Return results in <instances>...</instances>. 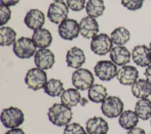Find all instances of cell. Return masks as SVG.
Returning <instances> with one entry per match:
<instances>
[{
	"instance_id": "obj_38",
	"label": "cell",
	"mask_w": 151,
	"mask_h": 134,
	"mask_svg": "<svg viewBox=\"0 0 151 134\" xmlns=\"http://www.w3.org/2000/svg\"><path fill=\"white\" fill-rule=\"evenodd\" d=\"M149 49H150V51H151V42H150V44H149Z\"/></svg>"
},
{
	"instance_id": "obj_29",
	"label": "cell",
	"mask_w": 151,
	"mask_h": 134,
	"mask_svg": "<svg viewBox=\"0 0 151 134\" xmlns=\"http://www.w3.org/2000/svg\"><path fill=\"white\" fill-rule=\"evenodd\" d=\"M64 134H87L84 128L78 123L67 125L64 130Z\"/></svg>"
},
{
	"instance_id": "obj_16",
	"label": "cell",
	"mask_w": 151,
	"mask_h": 134,
	"mask_svg": "<svg viewBox=\"0 0 151 134\" xmlns=\"http://www.w3.org/2000/svg\"><path fill=\"white\" fill-rule=\"evenodd\" d=\"M86 128L88 134H107L109 128L108 123L103 118L94 116L87 120Z\"/></svg>"
},
{
	"instance_id": "obj_28",
	"label": "cell",
	"mask_w": 151,
	"mask_h": 134,
	"mask_svg": "<svg viewBox=\"0 0 151 134\" xmlns=\"http://www.w3.org/2000/svg\"><path fill=\"white\" fill-rule=\"evenodd\" d=\"M17 33L11 27L1 26L0 29V45L9 46L15 42Z\"/></svg>"
},
{
	"instance_id": "obj_15",
	"label": "cell",
	"mask_w": 151,
	"mask_h": 134,
	"mask_svg": "<svg viewBox=\"0 0 151 134\" xmlns=\"http://www.w3.org/2000/svg\"><path fill=\"white\" fill-rule=\"evenodd\" d=\"M45 22L44 13L38 9H31L26 14L24 23L30 29L37 30L42 27Z\"/></svg>"
},
{
	"instance_id": "obj_17",
	"label": "cell",
	"mask_w": 151,
	"mask_h": 134,
	"mask_svg": "<svg viewBox=\"0 0 151 134\" xmlns=\"http://www.w3.org/2000/svg\"><path fill=\"white\" fill-rule=\"evenodd\" d=\"M86 62L84 52L80 48L74 46L70 49L66 54V62L68 67L78 69Z\"/></svg>"
},
{
	"instance_id": "obj_39",
	"label": "cell",
	"mask_w": 151,
	"mask_h": 134,
	"mask_svg": "<svg viewBox=\"0 0 151 134\" xmlns=\"http://www.w3.org/2000/svg\"><path fill=\"white\" fill-rule=\"evenodd\" d=\"M54 1H63V0H54Z\"/></svg>"
},
{
	"instance_id": "obj_31",
	"label": "cell",
	"mask_w": 151,
	"mask_h": 134,
	"mask_svg": "<svg viewBox=\"0 0 151 134\" xmlns=\"http://www.w3.org/2000/svg\"><path fill=\"white\" fill-rule=\"evenodd\" d=\"M144 0H122V4L130 11H136L142 8Z\"/></svg>"
},
{
	"instance_id": "obj_13",
	"label": "cell",
	"mask_w": 151,
	"mask_h": 134,
	"mask_svg": "<svg viewBox=\"0 0 151 134\" xmlns=\"http://www.w3.org/2000/svg\"><path fill=\"white\" fill-rule=\"evenodd\" d=\"M116 76L121 84L131 85L137 81L139 72L136 67L131 65H125L117 71Z\"/></svg>"
},
{
	"instance_id": "obj_11",
	"label": "cell",
	"mask_w": 151,
	"mask_h": 134,
	"mask_svg": "<svg viewBox=\"0 0 151 134\" xmlns=\"http://www.w3.org/2000/svg\"><path fill=\"white\" fill-rule=\"evenodd\" d=\"M34 62L37 68L42 70H47L52 68L54 64L55 56L50 49L41 48L35 52Z\"/></svg>"
},
{
	"instance_id": "obj_3",
	"label": "cell",
	"mask_w": 151,
	"mask_h": 134,
	"mask_svg": "<svg viewBox=\"0 0 151 134\" xmlns=\"http://www.w3.org/2000/svg\"><path fill=\"white\" fill-rule=\"evenodd\" d=\"M36 48L32 39L22 36L14 43L13 52L19 58L28 59L35 54Z\"/></svg>"
},
{
	"instance_id": "obj_34",
	"label": "cell",
	"mask_w": 151,
	"mask_h": 134,
	"mask_svg": "<svg viewBox=\"0 0 151 134\" xmlns=\"http://www.w3.org/2000/svg\"><path fill=\"white\" fill-rule=\"evenodd\" d=\"M19 0H1V4L8 6H10L15 5L19 2Z\"/></svg>"
},
{
	"instance_id": "obj_33",
	"label": "cell",
	"mask_w": 151,
	"mask_h": 134,
	"mask_svg": "<svg viewBox=\"0 0 151 134\" xmlns=\"http://www.w3.org/2000/svg\"><path fill=\"white\" fill-rule=\"evenodd\" d=\"M127 134H146L145 130L140 128H133L130 129Z\"/></svg>"
},
{
	"instance_id": "obj_36",
	"label": "cell",
	"mask_w": 151,
	"mask_h": 134,
	"mask_svg": "<svg viewBox=\"0 0 151 134\" xmlns=\"http://www.w3.org/2000/svg\"><path fill=\"white\" fill-rule=\"evenodd\" d=\"M144 75H145L146 79L151 82V64L149 65L145 69Z\"/></svg>"
},
{
	"instance_id": "obj_1",
	"label": "cell",
	"mask_w": 151,
	"mask_h": 134,
	"mask_svg": "<svg viewBox=\"0 0 151 134\" xmlns=\"http://www.w3.org/2000/svg\"><path fill=\"white\" fill-rule=\"evenodd\" d=\"M48 116L50 121L54 125L63 126L68 125L73 118L71 108L61 103H54L48 109Z\"/></svg>"
},
{
	"instance_id": "obj_42",
	"label": "cell",
	"mask_w": 151,
	"mask_h": 134,
	"mask_svg": "<svg viewBox=\"0 0 151 134\" xmlns=\"http://www.w3.org/2000/svg\"><path fill=\"white\" fill-rule=\"evenodd\" d=\"M150 134H151V133H150Z\"/></svg>"
},
{
	"instance_id": "obj_41",
	"label": "cell",
	"mask_w": 151,
	"mask_h": 134,
	"mask_svg": "<svg viewBox=\"0 0 151 134\" xmlns=\"http://www.w3.org/2000/svg\"><path fill=\"white\" fill-rule=\"evenodd\" d=\"M150 125H151V120H150Z\"/></svg>"
},
{
	"instance_id": "obj_14",
	"label": "cell",
	"mask_w": 151,
	"mask_h": 134,
	"mask_svg": "<svg viewBox=\"0 0 151 134\" xmlns=\"http://www.w3.org/2000/svg\"><path fill=\"white\" fill-rule=\"evenodd\" d=\"M80 32L85 38H93L99 31V26L97 21L89 16L81 19L79 23Z\"/></svg>"
},
{
	"instance_id": "obj_6",
	"label": "cell",
	"mask_w": 151,
	"mask_h": 134,
	"mask_svg": "<svg viewBox=\"0 0 151 134\" xmlns=\"http://www.w3.org/2000/svg\"><path fill=\"white\" fill-rule=\"evenodd\" d=\"M72 83L76 89L84 91L89 89L94 81V78L91 71L84 68H79L72 75Z\"/></svg>"
},
{
	"instance_id": "obj_8",
	"label": "cell",
	"mask_w": 151,
	"mask_h": 134,
	"mask_svg": "<svg viewBox=\"0 0 151 134\" xmlns=\"http://www.w3.org/2000/svg\"><path fill=\"white\" fill-rule=\"evenodd\" d=\"M96 75L103 81H109L113 79L117 73L116 64L110 61H100L97 62L94 68Z\"/></svg>"
},
{
	"instance_id": "obj_35",
	"label": "cell",
	"mask_w": 151,
	"mask_h": 134,
	"mask_svg": "<svg viewBox=\"0 0 151 134\" xmlns=\"http://www.w3.org/2000/svg\"><path fill=\"white\" fill-rule=\"evenodd\" d=\"M5 134H25L21 128H13L8 130Z\"/></svg>"
},
{
	"instance_id": "obj_22",
	"label": "cell",
	"mask_w": 151,
	"mask_h": 134,
	"mask_svg": "<svg viewBox=\"0 0 151 134\" xmlns=\"http://www.w3.org/2000/svg\"><path fill=\"white\" fill-rule=\"evenodd\" d=\"M139 122V117L131 110H127L123 112L120 115L119 123L120 125L126 130H130L134 128Z\"/></svg>"
},
{
	"instance_id": "obj_40",
	"label": "cell",
	"mask_w": 151,
	"mask_h": 134,
	"mask_svg": "<svg viewBox=\"0 0 151 134\" xmlns=\"http://www.w3.org/2000/svg\"><path fill=\"white\" fill-rule=\"evenodd\" d=\"M150 100L151 101V95H150Z\"/></svg>"
},
{
	"instance_id": "obj_26",
	"label": "cell",
	"mask_w": 151,
	"mask_h": 134,
	"mask_svg": "<svg viewBox=\"0 0 151 134\" xmlns=\"http://www.w3.org/2000/svg\"><path fill=\"white\" fill-rule=\"evenodd\" d=\"M130 34L128 29L124 27L115 29L110 34V38L113 43L117 45H123L130 39Z\"/></svg>"
},
{
	"instance_id": "obj_32",
	"label": "cell",
	"mask_w": 151,
	"mask_h": 134,
	"mask_svg": "<svg viewBox=\"0 0 151 134\" xmlns=\"http://www.w3.org/2000/svg\"><path fill=\"white\" fill-rule=\"evenodd\" d=\"M86 0H67L68 7L73 11L78 12L84 9Z\"/></svg>"
},
{
	"instance_id": "obj_4",
	"label": "cell",
	"mask_w": 151,
	"mask_h": 134,
	"mask_svg": "<svg viewBox=\"0 0 151 134\" xmlns=\"http://www.w3.org/2000/svg\"><path fill=\"white\" fill-rule=\"evenodd\" d=\"M25 82L29 89L37 91L44 88L47 82V73L39 68L28 70L25 77Z\"/></svg>"
},
{
	"instance_id": "obj_23",
	"label": "cell",
	"mask_w": 151,
	"mask_h": 134,
	"mask_svg": "<svg viewBox=\"0 0 151 134\" xmlns=\"http://www.w3.org/2000/svg\"><path fill=\"white\" fill-rule=\"evenodd\" d=\"M107 95V89L102 85H93L88 91V97L90 101L95 103L103 102Z\"/></svg>"
},
{
	"instance_id": "obj_24",
	"label": "cell",
	"mask_w": 151,
	"mask_h": 134,
	"mask_svg": "<svg viewBox=\"0 0 151 134\" xmlns=\"http://www.w3.org/2000/svg\"><path fill=\"white\" fill-rule=\"evenodd\" d=\"M134 112L142 120H147L151 117V101L145 98L138 101L134 108Z\"/></svg>"
},
{
	"instance_id": "obj_30",
	"label": "cell",
	"mask_w": 151,
	"mask_h": 134,
	"mask_svg": "<svg viewBox=\"0 0 151 134\" xmlns=\"http://www.w3.org/2000/svg\"><path fill=\"white\" fill-rule=\"evenodd\" d=\"M11 11L8 6L0 4V26L6 24L11 19Z\"/></svg>"
},
{
	"instance_id": "obj_27",
	"label": "cell",
	"mask_w": 151,
	"mask_h": 134,
	"mask_svg": "<svg viewBox=\"0 0 151 134\" xmlns=\"http://www.w3.org/2000/svg\"><path fill=\"white\" fill-rule=\"evenodd\" d=\"M44 90L50 96H58L64 91L63 83L59 79H51L46 83Z\"/></svg>"
},
{
	"instance_id": "obj_9",
	"label": "cell",
	"mask_w": 151,
	"mask_h": 134,
	"mask_svg": "<svg viewBox=\"0 0 151 134\" xmlns=\"http://www.w3.org/2000/svg\"><path fill=\"white\" fill-rule=\"evenodd\" d=\"M67 5L63 1H55L50 4L47 17L50 21L55 24H61L67 18L68 8Z\"/></svg>"
},
{
	"instance_id": "obj_21",
	"label": "cell",
	"mask_w": 151,
	"mask_h": 134,
	"mask_svg": "<svg viewBox=\"0 0 151 134\" xmlns=\"http://www.w3.org/2000/svg\"><path fill=\"white\" fill-rule=\"evenodd\" d=\"M81 96L77 89L69 88L63 91L61 95V102L65 106L71 108L80 102Z\"/></svg>"
},
{
	"instance_id": "obj_37",
	"label": "cell",
	"mask_w": 151,
	"mask_h": 134,
	"mask_svg": "<svg viewBox=\"0 0 151 134\" xmlns=\"http://www.w3.org/2000/svg\"><path fill=\"white\" fill-rule=\"evenodd\" d=\"M88 102V101L86 98H81V100H80V105L82 106H86V105Z\"/></svg>"
},
{
	"instance_id": "obj_12",
	"label": "cell",
	"mask_w": 151,
	"mask_h": 134,
	"mask_svg": "<svg viewBox=\"0 0 151 134\" xmlns=\"http://www.w3.org/2000/svg\"><path fill=\"white\" fill-rule=\"evenodd\" d=\"M133 62L141 67L148 66L151 64V51L146 45H137L132 50Z\"/></svg>"
},
{
	"instance_id": "obj_5",
	"label": "cell",
	"mask_w": 151,
	"mask_h": 134,
	"mask_svg": "<svg viewBox=\"0 0 151 134\" xmlns=\"http://www.w3.org/2000/svg\"><path fill=\"white\" fill-rule=\"evenodd\" d=\"M101 103V110L104 115L107 118H117L123 112L124 104L117 96H109Z\"/></svg>"
},
{
	"instance_id": "obj_7",
	"label": "cell",
	"mask_w": 151,
	"mask_h": 134,
	"mask_svg": "<svg viewBox=\"0 0 151 134\" xmlns=\"http://www.w3.org/2000/svg\"><path fill=\"white\" fill-rule=\"evenodd\" d=\"M113 42L106 34H100L92 38L90 43L91 50L100 56L105 55L113 48Z\"/></svg>"
},
{
	"instance_id": "obj_19",
	"label": "cell",
	"mask_w": 151,
	"mask_h": 134,
	"mask_svg": "<svg viewBox=\"0 0 151 134\" xmlns=\"http://www.w3.org/2000/svg\"><path fill=\"white\" fill-rule=\"evenodd\" d=\"M32 39L37 47L40 49L46 48L51 45L52 37L51 32L48 29L40 28L34 31Z\"/></svg>"
},
{
	"instance_id": "obj_25",
	"label": "cell",
	"mask_w": 151,
	"mask_h": 134,
	"mask_svg": "<svg viewBox=\"0 0 151 134\" xmlns=\"http://www.w3.org/2000/svg\"><path fill=\"white\" fill-rule=\"evenodd\" d=\"M105 6L103 0H88L86 6L87 14L93 18L102 15Z\"/></svg>"
},
{
	"instance_id": "obj_18",
	"label": "cell",
	"mask_w": 151,
	"mask_h": 134,
	"mask_svg": "<svg viewBox=\"0 0 151 134\" xmlns=\"http://www.w3.org/2000/svg\"><path fill=\"white\" fill-rule=\"evenodd\" d=\"M130 56L129 51L125 46L121 45L113 48L110 53L111 61L118 66H123L130 62Z\"/></svg>"
},
{
	"instance_id": "obj_20",
	"label": "cell",
	"mask_w": 151,
	"mask_h": 134,
	"mask_svg": "<svg viewBox=\"0 0 151 134\" xmlns=\"http://www.w3.org/2000/svg\"><path fill=\"white\" fill-rule=\"evenodd\" d=\"M132 92L137 98H147L151 95V82L147 79H139L132 85Z\"/></svg>"
},
{
	"instance_id": "obj_10",
	"label": "cell",
	"mask_w": 151,
	"mask_h": 134,
	"mask_svg": "<svg viewBox=\"0 0 151 134\" xmlns=\"http://www.w3.org/2000/svg\"><path fill=\"white\" fill-rule=\"evenodd\" d=\"M58 31L63 39L71 41L77 38L80 32L79 24L75 19H66L60 24Z\"/></svg>"
},
{
	"instance_id": "obj_2",
	"label": "cell",
	"mask_w": 151,
	"mask_h": 134,
	"mask_svg": "<svg viewBox=\"0 0 151 134\" xmlns=\"http://www.w3.org/2000/svg\"><path fill=\"white\" fill-rule=\"evenodd\" d=\"M0 118L5 128L13 129L19 127L24 123V114L20 109L10 106L2 110Z\"/></svg>"
}]
</instances>
